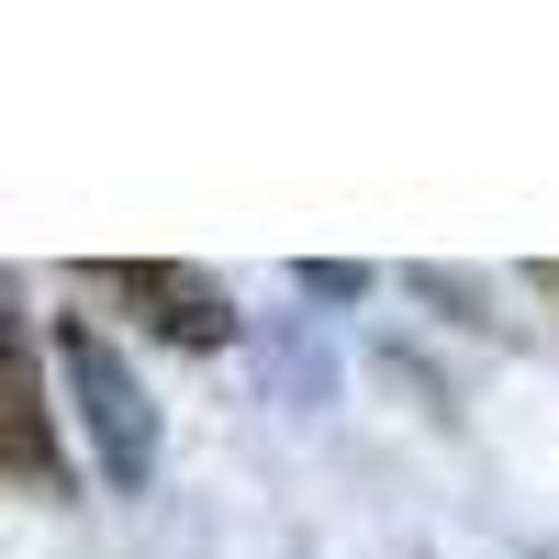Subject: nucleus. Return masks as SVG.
<instances>
[{
    "label": "nucleus",
    "instance_id": "20e7f679",
    "mask_svg": "<svg viewBox=\"0 0 559 559\" xmlns=\"http://www.w3.org/2000/svg\"><path fill=\"white\" fill-rule=\"evenodd\" d=\"M302 292H313V302H358L369 269H347V258H302Z\"/></svg>",
    "mask_w": 559,
    "mask_h": 559
},
{
    "label": "nucleus",
    "instance_id": "f03ea898",
    "mask_svg": "<svg viewBox=\"0 0 559 559\" xmlns=\"http://www.w3.org/2000/svg\"><path fill=\"white\" fill-rule=\"evenodd\" d=\"M90 302H123L134 324H157L179 347H224L236 336V302H224L202 269H168V258H90Z\"/></svg>",
    "mask_w": 559,
    "mask_h": 559
},
{
    "label": "nucleus",
    "instance_id": "39448f33",
    "mask_svg": "<svg viewBox=\"0 0 559 559\" xmlns=\"http://www.w3.org/2000/svg\"><path fill=\"white\" fill-rule=\"evenodd\" d=\"M537 292H548V302H559V258H548V269H537Z\"/></svg>",
    "mask_w": 559,
    "mask_h": 559
},
{
    "label": "nucleus",
    "instance_id": "7ed1b4c3",
    "mask_svg": "<svg viewBox=\"0 0 559 559\" xmlns=\"http://www.w3.org/2000/svg\"><path fill=\"white\" fill-rule=\"evenodd\" d=\"M12 459H23L34 492H57V437H45V369H34V347L12 358Z\"/></svg>",
    "mask_w": 559,
    "mask_h": 559
},
{
    "label": "nucleus",
    "instance_id": "f257e3e1",
    "mask_svg": "<svg viewBox=\"0 0 559 559\" xmlns=\"http://www.w3.org/2000/svg\"><path fill=\"white\" fill-rule=\"evenodd\" d=\"M57 381H68V403L90 414V448H102V481L112 492H146L157 481V403L134 392V369L112 358V336H90L79 313H57Z\"/></svg>",
    "mask_w": 559,
    "mask_h": 559
}]
</instances>
